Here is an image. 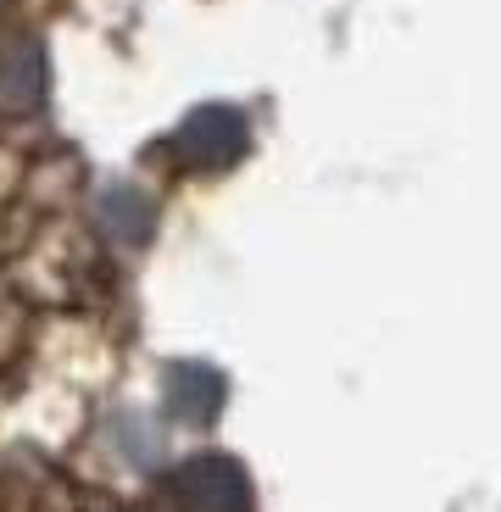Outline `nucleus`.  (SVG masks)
<instances>
[{"instance_id": "f257e3e1", "label": "nucleus", "mask_w": 501, "mask_h": 512, "mask_svg": "<svg viewBox=\"0 0 501 512\" xmlns=\"http://www.w3.org/2000/svg\"><path fill=\"white\" fill-rule=\"evenodd\" d=\"M173 507L179 512H251V479L240 474V462L223 451L190 457L173 474Z\"/></svg>"}, {"instance_id": "f03ea898", "label": "nucleus", "mask_w": 501, "mask_h": 512, "mask_svg": "<svg viewBox=\"0 0 501 512\" xmlns=\"http://www.w3.org/2000/svg\"><path fill=\"white\" fill-rule=\"evenodd\" d=\"M245 145H251V123H245V112H234V106H195L179 123V134H173L179 162L206 167V173L240 162Z\"/></svg>"}, {"instance_id": "7ed1b4c3", "label": "nucleus", "mask_w": 501, "mask_h": 512, "mask_svg": "<svg viewBox=\"0 0 501 512\" xmlns=\"http://www.w3.org/2000/svg\"><path fill=\"white\" fill-rule=\"evenodd\" d=\"M167 412L173 418H212L223 407V373L206 368V362H173L167 368Z\"/></svg>"}, {"instance_id": "20e7f679", "label": "nucleus", "mask_w": 501, "mask_h": 512, "mask_svg": "<svg viewBox=\"0 0 501 512\" xmlns=\"http://www.w3.org/2000/svg\"><path fill=\"white\" fill-rule=\"evenodd\" d=\"M101 223L117 245H145L156 229V206H151V195L134 190V184H106L101 190Z\"/></svg>"}, {"instance_id": "39448f33", "label": "nucleus", "mask_w": 501, "mask_h": 512, "mask_svg": "<svg viewBox=\"0 0 501 512\" xmlns=\"http://www.w3.org/2000/svg\"><path fill=\"white\" fill-rule=\"evenodd\" d=\"M45 95V56L28 39H12L0 51V106H39Z\"/></svg>"}]
</instances>
